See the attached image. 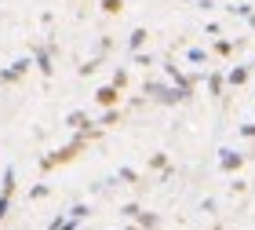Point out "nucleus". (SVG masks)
<instances>
[{"instance_id": "nucleus-5", "label": "nucleus", "mask_w": 255, "mask_h": 230, "mask_svg": "<svg viewBox=\"0 0 255 230\" xmlns=\"http://www.w3.org/2000/svg\"><path fill=\"white\" fill-rule=\"evenodd\" d=\"M245 77H248V70H234V73H230V80H234V84H241Z\"/></svg>"}, {"instance_id": "nucleus-2", "label": "nucleus", "mask_w": 255, "mask_h": 230, "mask_svg": "<svg viewBox=\"0 0 255 230\" xmlns=\"http://www.w3.org/2000/svg\"><path fill=\"white\" fill-rule=\"evenodd\" d=\"M102 7H106V11H110V15H117V11H121L124 4H121V0H102Z\"/></svg>"}, {"instance_id": "nucleus-1", "label": "nucleus", "mask_w": 255, "mask_h": 230, "mask_svg": "<svg viewBox=\"0 0 255 230\" xmlns=\"http://www.w3.org/2000/svg\"><path fill=\"white\" fill-rule=\"evenodd\" d=\"M102 106H117V99H121V88L117 84H110V88H99V95H95Z\"/></svg>"}, {"instance_id": "nucleus-4", "label": "nucleus", "mask_w": 255, "mask_h": 230, "mask_svg": "<svg viewBox=\"0 0 255 230\" xmlns=\"http://www.w3.org/2000/svg\"><path fill=\"white\" fill-rule=\"evenodd\" d=\"M142 40H146V29H135V33H131V48H138Z\"/></svg>"}, {"instance_id": "nucleus-3", "label": "nucleus", "mask_w": 255, "mask_h": 230, "mask_svg": "<svg viewBox=\"0 0 255 230\" xmlns=\"http://www.w3.org/2000/svg\"><path fill=\"white\" fill-rule=\"evenodd\" d=\"M237 165H241L237 154H226V157H223V168H237Z\"/></svg>"}]
</instances>
